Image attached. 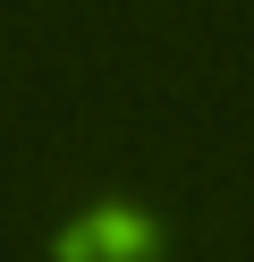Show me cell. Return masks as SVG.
I'll return each instance as SVG.
<instances>
[{
	"label": "cell",
	"instance_id": "1",
	"mask_svg": "<svg viewBox=\"0 0 254 262\" xmlns=\"http://www.w3.org/2000/svg\"><path fill=\"white\" fill-rule=\"evenodd\" d=\"M144 254H152V220L127 211V203L85 211V220L60 237V262H144Z\"/></svg>",
	"mask_w": 254,
	"mask_h": 262
}]
</instances>
